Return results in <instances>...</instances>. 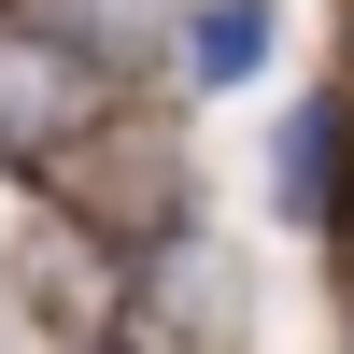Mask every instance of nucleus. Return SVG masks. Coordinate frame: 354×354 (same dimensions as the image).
Returning <instances> with one entry per match:
<instances>
[{
  "mask_svg": "<svg viewBox=\"0 0 354 354\" xmlns=\"http://www.w3.org/2000/svg\"><path fill=\"white\" fill-rule=\"evenodd\" d=\"M43 213L57 227H85V241L128 270V255H156V241H185L198 227V156L170 142V113H113V128H85L71 156L43 170Z\"/></svg>",
  "mask_w": 354,
  "mask_h": 354,
  "instance_id": "1",
  "label": "nucleus"
},
{
  "mask_svg": "<svg viewBox=\"0 0 354 354\" xmlns=\"http://www.w3.org/2000/svg\"><path fill=\"white\" fill-rule=\"evenodd\" d=\"M113 113H128V43H100L71 15H0V170L15 185H43Z\"/></svg>",
  "mask_w": 354,
  "mask_h": 354,
  "instance_id": "2",
  "label": "nucleus"
},
{
  "mask_svg": "<svg viewBox=\"0 0 354 354\" xmlns=\"http://www.w3.org/2000/svg\"><path fill=\"white\" fill-rule=\"evenodd\" d=\"M241 340H255V283H241V255H227L213 227L128 255V283H113V354H241Z\"/></svg>",
  "mask_w": 354,
  "mask_h": 354,
  "instance_id": "3",
  "label": "nucleus"
},
{
  "mask_svg": "<svg viewBox=\"0 0 354 354\" xmlns=\"http://www.w3.org/2000/svg\"><path fill=\"white\" fill-rule=\"evenodd\" d=\"M113 283H128V270H113L85 227L28 213V241H15V312H28L57 354H100V340H113Z\"/></svg>",
  "mask_w": 354,
  "mask_h": 354,
  "instance_id": "4",
  "label": "nucleus"
},
{
  "mask_svg": "<svg viewBox=\"0 0 354 354\" xmlns=\"http://www.w3.org/2000/svg\"><path fill=\"white\" fill-rule=\"evenodd\" d=\"M270 213L312 227V241H354V100L340 85H312L270 128Z\"/></svg>",
  "mask_w": 354,
  "mask_h": 354,
  "instance_id": "5",
  "label": "nucleus"
},
{
  "mask_svg": "<svg viewBox=\"0 0 354 354\" xmlns=\"http://www.w3.org/2000/svg\"><path fill=\"white\" fill-rule=\"evenodd\" d=\"M170 71H185L198 100L255 85V71H270V0H185V28H170Z\"/></svg>",
  "mask_w": 354,
  "mask_h": 354,
  "instance_id": "6",
  "label": "nucleus"
},
{
  "mask_svg": "<svg viewBox=\"0 0 354 354\" xmlns=\"http://www.w3.org/2000/svg\"><path fill=\"white\" fill-rule=\"evenodd\" d=\"M100 354H113V340H100Z\"/></svg>",
  "mask_w": 354,
  "mask_h": 354,
  "instance_id": "7",
  "label": "nucleus"
}]
</instances>
